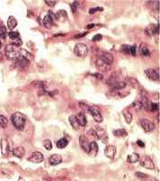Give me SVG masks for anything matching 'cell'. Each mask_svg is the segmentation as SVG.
<instances>
[{
  "mask_svg": "<svg viewBox=\"0 0 160 181\" xmlns=\"http://www.w3.org/2000/svg\"><path fill=\"white\" fill-rule=\"evenodd\" d=\"M11 122L17 131H23L26 125V117L21 112H14L11 116Z\"/></svg>",
  "mask_w": 160,
  "mask_h": 181,
  "instance_id": "cell-1",
  "label": "cell"
},
{
  "mask_svg": "<svg viewBox=\"0 0 160 181\" xmlns=\"http://www.w3.org/2000/svg\"><path fill=\"white\" fill-rule=\"evenodd\" d=\"M6 56L8 60H14L19 57V50L13 44H7L6 46Z\"/></svg>",
  "mask_w": 160,
  "mask_h": 181,
  "instance_id": "cell-2",
  "label": "cell"
},
{
  "mask_svg": "<svg viewBox=\"0 0 160 181\" xmlns=\"http://www.w3.org/2000/svg\"><path fill=\"white\" fill-rule=\"evenodd\" d=\"M74 54L77 55L78 57H85L88 55V47L85 44L83 43H78L75 44V46L73 48Z\"/></svg>",
  "mask_w": 160,
  "mask_h": 181,
  "instance_id": "cell-3",
  "label": "cell"
},
{
  "mask_svg": "<svg viewBox=\"0 0 160 181\" xmlns=\"http://www.w3.org/2000/svg\"><path fill=\"white\" fill-rule=\"evenodd\" d=\"M139 124L142 127V129L146 131V132H151L155 130V123L151 120H148V119H141L139 120Z\"/></svg>",
  "mask_w": 160,
  "mask_h": 181,
  "instance_id": "cell-4",
  "label": "cell"
},
{
  "mask_svg": "<svg viewBox=\"0 0 160 181\" xmlns=\"http://www.w3.org/2000/svg\"><path fill=\"white\" fill-rule=\"evenodd\" d=\"M140 165L143 168L148 169H155V164L152 160V158L148 156H144L140 160Z\"/></svg>",
  "mask_w": 160,
  "mask_h": 181,
  "instance_id": "cell-5",
  "label": "cell"
},
{
  "mask_svg": "<svg viewBox=\"0 0 160 181\" xmlns=\"http://www.w3.org/2000/svg\"><path fill=\"white\" fill-rule=\"evenodd\" d=\"M89 134L95 137L97 140H101L105 136V131L101 127H95L89 131Z\"/></svg>",
  "mask_w": 160,
  "mask_h": 181,
  "instance_id": "cell-6",
  "label": "cell"
},
{
  "mask_svg": "<svg viewBox=\"0 0 160 181\" xmlns=\"http://www.w3.org/2000/svg\"><path fill=\"white\" fill-rule=\"evenodd\" d=\"M88 112L90 113L91 116L93 117L95 122H101L102 120H103V117L101 115L100 110H99L98 108H96V107H90L89 110H88Z\"/></svg>",
  "mask_w": 160,
  "mask_h": 181,
  "instance_id": "cell-7",
  "label": "cell"
},
{
  "mask_svg": "<svg viewBox=\"0 0 160 181\" xmlns=\"http://www.w3.org/2000/svg\"><path fill=\"white\" fill-rule=\"evenodd\" d=\"M99 58H100L101 60H102V61L106 64H111L114 61V57L113 55L110 54V53H108V52H103L101 51L100 53V55H99Z\"/></svg>",
  "mask_w": 160,
  "mask_h": 181,
  "instance_id": "cell-8",
  "label": "cell"
},
{
  "mask_svg": "<svg viewBox=\"0 0 160 181\" xmlns=\"http://www.w3.org/2000/svg\"><path fill=\"white\" fill-rule=\"evenodd\" d=\"M0 148H1V153L4 158H6L9 155V145L6 138H2L1 141H0Z\"/></svg>",
  "mask_w": 160,
  "mask_h": 181,
  "instance_id": "cell-9",
  "label": "cell"
},
{
  "mask_svg": "<svg viewBox=\"0 0 160 181\" xmlns=\"http://www.w3.org/2000/svg\"><path fill=\"white\" fill-rule=\"evenodd\" d=\"M95 64H96L97 69L100 71V72L105 73V72H109L110 70V65L108 64H106V63H104L102 60H101L100 58H98L96 60Z\"/></svg>",
  "mask_w": 160,
  "mask_h": 181,
  "instance_id": "cell-10",
  "label": "cell"
},
{
  "mask_svg": "<svg viewBox=\"0 0 160 181\" xmlns=\"http://www.w3.org/2000/svg\"><path fill=\"white\" fill-rule=\"evenodd\" d=\"M53 23H54V16L52 12H49L48 15L44 17L43 20V25L46 28H51L53 26Z\"/></svg>",
  "mask_w": 160,
  "mask_h": 181,
  "instance_id": "cell-11",
  "label": "cell"
},
{
  "mask_svg": "<svg viewBox=\"0 0 160 181\" xmlns=\"http://www.w3.org/2000/svg\"><path fill=\"white\" fill-rule=\"evenodd\" d=\"M116 147L113 145H107L104 149V154L107 158H109L110 160H113L114 157L116 155Z\"/></svg>",
  "mask_w": 160,
  "mask_h": 181,
  "instance_id": "cell-12",
  "label": "cell"
},
{
  "mask_svg": "<svg viewBox=\"0 0 160 181\" xmlns=\"http://www.w3.org/2000/svg\"><path fill=\"white\" fill-rule=\"evenodd\" d=\"M14 68H21V69H25L29 65V61H27L26 59L23 58L21 56L18 57V59H17L14 63L13 64Z\"/></svg>",
  "mask_w": 160,
  "mask_h": 181,
  "instance_id": "cell-13",
  "label": "cell"
},
{
  "mask_svg": "<svg viewBox=\"0 0 160 181\" xmlns=\"http://www.w3.org/2000/svg\"><path fill=\"white\" fill-rule=\"evenodd\" d=\"M145 73H146L148 78L152 80V81H158L159 80V73L155 69L148 68V69H147L146 71H145Z\"/></svg>",
  "mask_w": 160,
  "mask_h": 181,
  "instance_id": "cell-14",
  "label": "cell"
},
{
  "mask_svg": "<svg viewBox=\"0 0 160 181\" xmlns=\"http://www.w3.org/2000/svg\"><path fill=\"white\" fill-rule=\"evenodd\" d=\"M43 160V155L39 151L34 152L32 156L28 158V161H31L34 163H41Z\"/></svg>",
  "mask_w": 160,
  "mask_h": 181,
  "instance_id": "cell-15",
  "label": "cell"
},
{
  "mask_svg": "<svg viewBox=\"0 0 160 181\" xmlns=\"http://www.w3.org/2000/svg\"><path fill=\"white\" fill-rule=\"evenodd\" d=\"M79 142H80V146L81 148L84 150L85 152L89 151V146H90V142L87 139V137H85L84 135H81L80 139H79Z\"/></svg>",
  "mask_w": 160,
  "mask_h": 181,
  "instance_id": "cell-16",
  "label": "cell"
},
{
  "mask_svg": "<svg viewBox=\"0 0 160 181\" xmlns=\"http://www.w3.org/2000/svg\"><path fill=\"white\" fill-rule=\"evenodd\" d=\"M98 150H99V147L96 141H91L90 143L89 146V151L88 153L91 156V157H95L98 154Z\"/></svg>",
  "mask_w": 160,
  "mask_h": 181,
  "instance_id": "cell-17",
  "label": "cell"
},
{
  "mask_svg": "<svg viewBox=\"0 0 160 181\" xmlns=\"http://www.w3.org/2000/svg\"><path fill=\"white\" fill-rule=\"evenodd\" d=\"M62 161H63V158L59 154H53L49 158V163L52 166H56L60 163H62Z\"/></svg>",
  "mask_w": 160,
  "mask_h": 181,
  "instance_id": "cell-18",
  "label": "cell"
},
{
  "mask_svg": "<svg viewBox=\"0 0 160 181\" xmlns=\"http://www.w3.org/2000/svg\"><path fill=\"white\" fill-rule=\"evenodd\" d=\"M159 32V25L155 26V25H149L146 28V34L149 36H152Z\"/></svg>",
  "mask_w": 160,
  "mask_h": 181,
  "instance_id": "cell-19",
  "label": "cell"
},
{
  "mask_svg": "<svg viewBox=\"0 0 160 181\" xmlns=\"http://www.w3.org/2000/svg\"><path fill=\"white\" fill-rule=\"evenodd\" d=\"M75 117H76V120H77V122H78L80 126L85 127L87 125V119H86V116L84 115V113L83 112H79Z\"/></svg>",
  "mask_w": 160,
  "mask_h": 181,
  "instance_id": "cell-20",
  "label": "cell"
},
{
  "mask_svg": "<svg viewBox=\"0 0 160 181\" xmlns=\"http://www.w3.org/2000/svg\"><path fill=\"white\" fill-rule=\"evenodd\" d=\"M19 56L23 57L26 59L27 61H32L33 58H34V55L31 54V53H29L28 51H26V49H20L19 50Z\"/></svg>",
  "mask_w": 160,
  "mask_h": 181,
  "instance_id": "cell-21",
  "label": "cell"
},
{
  "mask_svg": "<svg viewBox=\"0 0 160 181\" xmlns=\"http://www.w3.org/2000/svg\"><path fill=\"white\" fill-rule=\"evenodd\" d=\"M25 153H26V150H25V149L23 148V147H17V148H16V149H13V155H14V157L18 158H24Z\"/></svg>",
  "mask_w": 160,
  "mask_h": 181,
  "instance_id": "cell-22",
  "label": "cell"
},
{
  "mask_svg": "<svg viewBox=\"0 0 160 181\" xmlns=\"http://www.w3.org/2000/svg\"><path fill=\"white\" fill-rule=\"evenodd\" d=\"M111 89L113 91H115V92H118V91L119 90H122L126 87V84H125V82H122V81H119V82H114V84H112L110 85Z\"/></svg>",
  "mask_w": 160,
  "mask_h": 181,
  "instance_id": "cell-23",
  "label": "cell"
},
{
  "mask_svg": "<svg viewBox=\"0 0 160 181\" xmlns=\"http://www.w3.org/2000/svg\"><path fill=\"white\" fill-rule=\"evenodd\" d=\"M125 84H126V85L128 84V85L131 86L133 88H137L139 85L138 81H137L135 78H132V77H127L126 81H125Z\"/></svg>",
  "mask_w": 160,
  "mask_h": 181,
  "instance_id": "cell-24",
  "label": "cell"
},
{
  "mask_svg": "<svg viewBox=\"0 0 160 181\" xmlns=\"http://www.w3.org/2000/svg\"><path fill=\"white\" fill-rule=\"evenodd\" d=\"M17 20L14 18V17H9L7 19V26L9 29H14V27H17Z\"/></svg>",
  "mask_w": 160,
  "mask_h": 181,
  "instance_id": "cell-25",
  "label": "cell"
},
{
  "mask_svg": "<svg viewBox=\"0 0 160 181\" xmlns=\"http://www.w3.org/2000/svg\"><path fill=\"white\" fill-rule=\"evenodd\" d=\"M139 51H140V53L142 54V55H144V56H149L150 55V51H149V49H148L147 44H140V47H139Z\"/></svg>",
  "mask_w": 160,
  "mask_h": 181,
  "instance_id": "cell-26",
  "label": "cell"
},
{
  "mask_svg": "<svg viewBox=\"0 0 160 181\" xmlns=\"http://www.w3.org/2000/svg\"><path fill=\"white\" fill-rule=\"evenodd\" d=\"M127 160L129 163H136L139 160V155L138 153H132L128 156Z\"/></svg>",
  "mask_w": 160,
  "mask_h": 181,
  "instance_id": "cell-27",
  "label": "cell"
},
{
  "mask_svg": "<svg viewBox=\"0 0 160 181\" xmlns=\"http://www.w3.org/2000/svg\"><path fill=\"white\" fill-rule=\"evenodd\" d=\"M69 120H70V123H71V126L73 128L74 130L77 131L79 128H80V125L77 122V120H76V117L74 115H72L69 117Z\"/></svg>",
  "mask_w": 160,
  "mask_h": 181,
  "instance_id": "cell-28",
  "label": "cell"
},
{
  "mask_svg": "<svg viewBox=\"0 0 160 181\" xmlns=\"http://www.w3.org/2000/svg\"><path fill=\"white\" fill-rule=\"evenodd\" d=\"M67 145H68V140L65 138L61 139L56 142V147L58 149H64Z\"/></svg>",
  "mask_w": 160,
  "mask_h": 181,
  "instance_id": "cell-29",
  "label": "cell"
},
{
  "mask_svg": "<svg viewBox=\"0 0 160 181\" xmlns=\"http://www.w3.org/2000/svg\"><path fill=\"white\" fill-rule=\"evenodd\" d=\"M123 116H124V119L126 120L127 123H131L132 122V119H133V116H132V113L130 111H123Z\"/></svg>",
  "mask_w": 160,
  "mask_h": 181,
  "instance_id": "cell-30",
  "label": "cell"
},
{
  "mask_svg": "<svg viewBox=\"0 0 160 181\" xmlns=\"http://www.w3.org/2000/svg\"><path fill=\"white\" fill-rule=\"evenodd\" d=\"M140 103H141L142 109L146 110V111H148L150 102L148 101V99L147 97H143V98H142V100H141V102H140Z\"/></svg>",
  "mask_w": 160,
  "mask_h": 181,
  "instance_id": "cell-31",
  "label": "cell"
},
{
  "mask_svg": "<svg viewBox=\"0 0 160 181\" xmlns=\"http://www.w3.org/2000/svg\"><path fill=\"white\" fill-rule=\"evenodd\" d=\"M113 134L115 135L116 137H124V136H127V131L124 129L115 130V131H113Z\"/></svg>",
  "mask_w": 160,
  "mask_h": 181,
  "instance_id": "cell-32",
  "label": "cell"
},
{
  "mask_svg": "<svg viewBox=\"0 0 160 181\" xmlns=\"http://www.w3.org/2000/svg\"><path fill=\"white\" fill-rule=\"evenodd\" d=\"M7 123H8L7 119L4 115H0V127L5 129V128L7 127Z\"/></svg>",
  "mask_w": 160,
  "mask_h": 181,
  "instance_id": "cell-33",
  "label": "cell"
},
{
  "mask_svg": "<svg viewBox=\"0 0 160 181\" xmlns=\"http://www.w3.org/2000/svg\"><path fill=\"white\" fill-rule=\"evenodd\" d=\"M6 35V28L3 25V23L0 22V36L3 37V38H5Z\"/></svg>",
  "mask_w": 160,
  "mask_h": 181,
  "instance_id": "cell-34",
  "label": "cell"
},
{
  "mask_svg": "<svg viewBox=\"0 0 160 181\" xmlns=\"http://www.w3.org/2000/svg\"><path fill=\"white\" fill-rule=\"evenodd\" d=\"M8 36H9V38L12 39L13 41L14 40H16L17 38H20V36H19V33L17 32H14V31H11L8 33Z\"/></svg>",
  "mask_w": 160,
  "mask_h": 181,
  "instance_id": "cell-35",
  "label": "cell"
},
{
  "mask_svg": "<svg viewBox=\"0 0 160 181\" xmlns=\"http://www.w3.org/2000/svg\"><path fill=\"white\" fill-rule=\"evenodd\" d=\"M148 111H158V104H157L155 102H150Z\"/></svg>",
  "mask_w": 160,
  "mask_h": 181,
  "instance_id": "cell-36",
  "label": "cell"
},
{
  "mask_svg": "<svg viewBox=\"0 0 160 181\" xmlns=\"http://www.w3.org/2000/svg\"><path fill=\"white\" fill-rule=\"evenodd\" d=\"M43 146H44V148L46 149L47 150H51V149H52V142H51V140H45L43 141Z\"/></svg>",
  "mask_w": 160,
  "mask_h": 181,
  "instance_id": "cell-37",
  "label": "cell"
},
{
  "mask_svg": "<svg viewBox=\"0 0 160 181\" xmlns=\"http://www.w3.org/2000/svg\"><path fill=\"white\" fill-rule=\"evenodd\" d=\"M130 47L131 46H128V45H124L121 48V52L125 53V54H130Z\"/></svg>",
  "mask_w": 160,
  "mask_h": 181,
  "instance_id": "cell-38",
  "label": "cell"
},
{
  "mask_svg": "<svg viewBox=\"0 0 160 181\" xmlns=\"http://www.w3.org/2000/svg\"><path fill=\"white\" fill-rule=\"evenodd\" d=\"M132 106L135 107V109H136L137 111H140V110L142 109V106H141L140 102H134L133 104H132Z\"/></svg>",
  "mask_w": 160,
  "mask_h": 181,
  "instance_id": "cell-39",
  "label": "cell"
},
{
  "mask_svg": "<svg viewBox=\"0 0 160 181\" xmlns=\"http://www.w3.org/2000/svg\"><path fill=\"white\" fill-rule=\"evenodd\" d=\"M22 44H23V43H22V40H21L20 38H17V39H16V40H14L13 43H12L11 44H13V45H14V46H16V47H17V46H20V45H21Z\"/></svg>",
  "mask_w": 160,
  "mask_h": 181,
  "instance_id": "cell-40",
  "label": "cell"
},
{
  "mask_svg": "<svg viewBox=\"0 0 160 181\" xmlns=\"http://www.w3.org/2000/svg\"><path fill=\"white\" fill-rule=\"evenodd\" d=\"M78 7H79L78 2H73L72 4H71V8L72 12H76V10L78 9Z\"/></svg>",
  "mask_w": 160,
  "mask_h": 181,
  "instance_id": "cell-41",
  "label": "cell"
},
{
  "mask_svg": "<svg viewBox=\"0 0 160 181\" xmlns=\"http://www.w3.org/2000/svg\"><path fill=\"white\" fill-rule=\"evenodd\" d=\"M102 10H103V8H101V7H100V6H98V7H95V8H91L90 10V14H93V13H95L97 11H102Z\"/></svg>",
  "mask_w": 160,
  "mask_h": 181,
  "instance_id": "cell-42",
  "label": "cell"
},
{
  "mask_svg": "<svg viewBox=\"0 0 160 181\" xmlns=\"http://www.w3.org/2000/svg\"><path fill=\"white\" fill-rule=\"evenodd\" d=\"M102 39V35H96L93 38H92V41H94V42H97V41H100V40H101Z\"/></svg>",
  "mask_w": 160,
  "mask_h": 181,
  "instance_id": "cell-43",
  "label": "cell"
},
{
  "mask_svg": "<svg viewBox=\"0 0 160 181\" xmlns=\"http://www.w3.org/2000/svg\"><path fill=\"white\" fill-rule=\"evenodd\" d=\"M136 176H137V177H139V178H148V176L145 175L144 173H142V172H136Z\"/></svg>",
  "mask_w": 160,
  "mask_h": 181,
  "instance_id": "cell-44",
  "label": "cell"
},
{
  "mask_svg": "<svg viewBox=\"0 0 160 181\" xmlns=\"http://www.w3.org/2000/svg\"><path fill=\"white\" fill-rule=\"evenodd\" d=\"M80 106H81L83 110H84V111H88V110H89V108H90L89 106H87V105H86L85 103H83V102H80Z\"/></svg>",
  "mask_w": 160,
  "mask_h": 181,
  "instance_id": "cell-45",
  "label": "cell"
},
{
  "mask_svg": "<svg viewBox=\"0 0 160 181\" xmlns=\"http://www.w3.org/2000/svg\"><path fill=\"white\" fill-rule=\"evenodd\" d=\"M45 4H47L49 6L52 7V6H54L57 4V2L56 1H45Z\"/></svg>",
  "mask_w": 160,
  "mask_h": 181,
  "instance_id": "cell-46",
  "label": "cell"
},
{
  "mask_svg": "<svg viewBox=\"0 0 160 181\" xmlns=\"http://www.w3.org/2000/svg\"><path fill=\"white\" fill-rule=\"evenodd\" d=\"M136 53H137V48H136V46H131V47H130V55H136Z\"/></svg>",
  "mask_w": 160,
  "mask_h": 181,
  "instance_id": "cell-47",
  "label": "cell"
},
{
  "mask_svg": "<svg viewBox=\"0 0 160 181\" xmlns=\"http://www.w3.org/2000/svg\"><path fill=\"white\" fill-rule=\"evenodd\" d=\"M137 144H138V145H139V147H141V148H144V147H145V143L142 142V141L139 140L138 141H137Z\"/></svg>",
  "mask_w": 160,
  "mask_h": 181,
  "instance_id": "cell-48",
  "label": "cell"
},
{
  "mask_svg": "<svg viewBox=\"0 0 160 181\" xmlns=\"http://www.w3.org/2000/svg\"><path fill=\"white\" fill-rule=\"evenodd\" d=\"M86 34H82V35H76L75 36V38H79V37H82L83 35H85Z\"/></svg>",
  "mask_w": 160,
  "mask_h": 181,
  "instance_id": "cell-49",
  "label": "cell"
},
{
  "mask_svg": "<svg viewBox=\"0 0 160 181\" xmlns=\"http://www.w3.org/2000/svg\"><path fill=\"white\" fill-rule=\"evenodd\" d=\"M18 181H26L24 178H19V179H18Z\"/></svg>",
  "mask_w": 160,
  "mask_h": 181,
  "instance_id": "cell-50",
  "label": "cell"
},
{
  "mask_svg": "<svg viewBox=\"0 0 160 181\" xmlns=\"http://www.w3.org/2000/svg\"><path fill=\"white\" fill-rule=\"evenodd\" d=\"M2 57H3V55H2L1 53H0V61H1V60H2Z\"/></svg>",
  "mask_w": 160,
  "mask_h": 181,
  "instance_id": "cell-51",
  "label": "cell"
},
{
  "mask_svg": "<svg viewBox=\"0 0 160 181\" xmlns=\"http://www.w3.org/2000/svg\"><path fill=\"white\" fill-rule=\"evenodd\" d=\"M1 46H2V43H1V41H0V48H1Z\"/></svg>",
  "mask_w": 160,
  "mask_h": 181,
  "instance_id": "cell-52",
  "label": "cell"
},
{
  "mask_svg": "<svg viewBox=\"0 0 160 181\" xmlns=\"http://www.w3.org/2000/svg\"><path fill=\"white\" fill-rule=\"evenodd\" d=\"M44 181H52V180H49V179H44Z\"/></svg>",
  "mask_w": 160,
  "mask_h": 181,
  "instance_id": "cell-53",
  "label": "cell"
}]
</instances>
